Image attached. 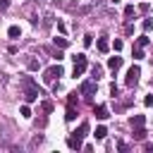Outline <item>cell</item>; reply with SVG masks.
Wrapping results in <instances>:
<instances>
[{
	"instance_id": "27",
	"label": "cell",
	"mask_w": 153,
	"mask_h": 153,
	"mask_svg": "<svg viewBox=\"0 0 153 153\" xmlns=\"http://www.w3.org/2000/svg\"><path fill=\"white\" fill-rule=\"evenodd\" d=\"M112 48H115V50H122V41H120V38H115V43H112Z\"/></svg>"
},
{
	"instance_id": "23",
	"label": "cell",
	"mask_w": 153,
	"mask_h": 153,
	"mask_svg": "<svg viewBox=\"0 0 153 153\" xmlns=\"http://www.w3.org/2000/svg\"><path fill=\"white\" fill-rule=\"evenodd\" d=\"M67 103H69V105H76V103H79V98H76V93H69V98H67Z\"/></svg>"
},
{
	"instance_id": "30",
	"label": "cell",
	"mask_w": 153,
	"mask_h": 153,
	"mask_svg": "<svg viewBox=\"0 0 153 153\" xmlns=\"http://www.w3.org/2000/svg\"><path fill=\"white\" fill-rule=\"evenodd\" d=\"M36 2H43V0H36Z\"/></svg>"
},
{
	"instance_id": "4",
	"label": "cell",
	"mask_w": 153,
	"mask_h": 153,
	"mask_svg": "<svg viewBox=\"0 0 153 153\" xmlns=\"http://www.w3.org/2000/svg\"><path fill=\"white\" fill-rule=\"evenodd\" d=\"M81 96L91 100V98L96 96V81H84V84H81Z\"/></svg>"
},
{
	"instance_id": "29",
	"label": "cell",
	"mask_w": 153,
	"mask_h": 153,
	"mask_svg": "<svg viewBox=\"0 0 153 153\" xmlns=\"http://www.w3.org/2000/svg\"><path fill=\"white\" fill-rule=\"evenodd\" d=\"M110 93H112V96H115V98H117V93H120V88H117V86H115V84H112V86H110Z\"/></svg>"
},
{
	"instance_id": "9",
	"label": "cell",
	"mask_w": 153,
	"mask_h": 153,
	"mask_svg": "<svg viewBox=\"0 0 153 153\" xmlns=\"http://www.w3.org/2000/svg\"><path fill=\"white\" fill-rule=\"evenodd\" d=\"M131 129H134V139L136 141H143L146 139V129L143 127H131Z\"/></svg>"
},
{
	"instance_id": "26",
	"label": "cell",
	"mask_w": 153,
	"mask_h": 153,
	"mask_svg": "<svg viewBox=\"0 0 153 153\" xmlns=\"http://www.w3.org/2000/svg\"><path fill=\"white\" fill-rule=\"evenodd\" d=\"M91 43H93V36L86 33V36H84V45H91Z\"/></svg>"
},
{
	"instance_id": "24",
	"label": "cell",
	"mask_w": 153,
	"mask_h": 153,
	"mask_svg": "<svg viewBox=\"0 0 153 153\" xmlns=\"http://www.w3.org/2000/svg\"><path fill=\"white\" fill-rule=\"evenodd\" d=\"M143 57V50L141 48H134V60H141Z\"/></svg>"
},
{
	"instance_id": "18",
	"label": "cell",
	"mask_w": 153,
	"mask_h": 153,
	"mask_svg": "<svg viewBox=\"0 0 153 153\" xmlns=\"http://www.w3.org/2000/svg\"><path fill=\"white\" fill-rule=\"evenodd\" d=\"M41 143H43V136H41V134H36V136L31 139V148H36V146H41Z\"/></svg>"
},
{
	"instance_id": "5",
	"label": "cell",
	"mask_w": 153,
	"mask_h": 153,
	"mask_svg": "<svg viewBox=\"0 0 153 153\" xmlns=\"http://www.w3.org/2000/svg\"><path fill=\"white\" fill-rule=\"evenodd\" d=\"M38 96H41V91H38L36 86H31V88H24V100H26V103H33Z\"/></svg>"
},
{
	"instance_id": "16",
	"label": "cell",
	"mask_w": 153,
	"mask_h": 153,
	"mask_svg": "<svg viewBox=\"0 0 153 153\" xmlns=\"http://www.w3.org/2000/svg\"><path fill=\"white\" fill-rule=\"evenodd\" d=\"M67 143H69V148H76V151L81 148V139H74V136H69V141H67Z\"/></svg>"
},
{
	"instance_id": "17",
	"label": "cell",
	"mask_w": 153,
	"mask_h": 153,
	"mask_svg": "<svg viewBox=\"0 0 153 153\" xmlns=\"http://www.w3.org/2000/svg\"><path fill=\"white\" fill-rule=\"evenodd\" d=\"M65 117H67V122H72V120L76 117V112H74V105H69V108H67V115H65Z\"/></svg>"
},
{
	"instance_id": "14",
	"label": "cell",
	"mask_w": 153,
	"mask_h": 153,
	"mask_svg": "<svg viewBox=\"0 0 153 153\" xmlns=\"http://www.w3.org/2000/svg\"><path fill=\"white\" fill-rule=\"evenodd\" d=\"M98 50H100V53H108V50H110V43H108L105 38H100V41H98Z\"/></svg>"
},
{
	"instance_id": "25",
	"label": "cell",
	"mask_w": 153,
	"mask_h": 153,
	"mask_svg": "<svg viewBox=\"0 0 153 153\" xmlns=\"http://www.w3.org/2000/svg\"><path fill=\"white\" fill-rule=\"evenodd\" d=\"M24 117H31V110H29V105H22V110H19Z\"/></svg>"
},
{
	"instance_id": "11",
	"label": "cell",
	"mask_w": 153,
	"mask_h": 153,
	"mask_svg": "<svg viewBox=\"0 0 153 153\" xmlns=\"http://www.w3.org/2000/svg\"><path fill=\"white\" fill-rule=\"evenodd\" d=\"M143 122H146V120H143V115H134V117L129 120V124H131V127H143Z\"/></svg>"
},
{
	"instance_id": "8",
	"label": "cell",
	"mask_w": 153,
	"mask_h": 153,
	"mask_svg": "<svg viewBox=\"0 0 153 153\" xmlns=\"http://www.w3.org/2000/svg\"><path fill=\"white\" fill-rule=\"evenodd\" d=\"M108 67H110L112 72L120 69V67H122V57H110V60H108Z\"/></svg>"
},
{
	"instance_id": "28",
	"label": "cell",
	"mask_w": 153,
	"mask_h": 153,
	"mask_svg": "<svg viewBox=\"0 0 153 153\" xmlns=\"http://www.w3.org/2000/svg\"><path fill=\"white\" fill-rule=\"evenodd\" d=\"M50 55H53V57H57V60H62V53H60V50H53V48H50Z\"/></svg>"
},
{
	"instance_id": "22",
	"label": "cell",
	"mask_w": 153,
	"mask_h": 153,
	"mask_svg": "<svg viewBox=\"0 0 153 153\" xmlns=\"http://www.w3.org/2000/svg\"><path fill=\"white\" fill-rule=\"evenodd\" d=\"M141 26H143V31H151V29H153V22H151V19H143Z\"/></svg>"
},
{
	"instance_id": "21",
	"label": "cell",
	"mask_w": 153,
	"mask_h": 153,
	"mask_svg": "<svg viewBox=\"0 0 153 153\" xmlns=\"http://www.w3.org/2000/svg\"><path fill=\"white\" fill-rule=\"evenodd\" d=\"M26 67H29V69H38V60H33V57L26 60Z\"/></svg>"
},
{
	"instance_id": "19",
	"label": "cell",
	"mask_w": 153,
	"mask_h": 153,
	"mask_svg": "<svg viewBox=\"0 0 153 153\" xmlns=\"http://www.w3.org/2000/svg\"><path fill=\"white\" fill-rule=\"evenodd\" d=\"M143 45H148V36H141V38H136V48H143Z\"/></svg>"
},
{
	"instance_id": "1",
	"label": "cell",
	"mask_w": 153,
	"mask_h": 153,
	"mask_svg": "<svg viewBox=\"0 0 153 153\" xmlns=\"http://www.w3.org/2000/svg\"><path fill=\"white\" fill-rule=\"evenodd\" d=\"M72 60H74L72 76L76 79V76H81V74H84V69H86V55H84V53H76V55H72Z\"/></svg>"
},
{
	"instance_id": "13",
	"label": "cell",
	"mask_w": 153,
	"mask_h": 153,
	"mask_svg": "<svg viewBox=\"0 0 153 153\" xmlns=\"http://www.w3.org/2000/svg\"><path fill=\"white\" fill-rule=\"evenodd\" d=\"M53 43H55V48H67L69 41H67L65 36H57V38H53Z\"/></svg>"
},
{
	"instance_id": "15",
	"label": "cell",
	"mask_w": 153,
	"mask_h": 153,
	"mask_svg": "<svg viewBox=\"0 0 153 153\" xmlns=\"http://www.w3.org/2000/svg\"><path fill=\"white\" fill-rule=\"evenodd\" d=\"M105 134H108V129H105V127H98V129L93 131V136H96L98 141H100V139H105Z\"/></svg>"
},
{
	"instance_id": "20",
	"label": "cell",
	"mask_w": 153,
	"mask_h": 153,
	"mask_svg": "<svg viewBox=\"0 0 153 153\" xmlns=\"http://www.w3.org/2000/svg\"><path fill=\"white\" fill-rule=\"evenodd\" d=\"M124 17H127V19L134 17V5H127V7H124Z\"/></svg>"
},
{
	"instance_id": "7",
	"label": "cell",
	"mask_w": 153,
	"mask_h": 153,
	"mask_svg": "<svg viewBox=\"0 0 153 153\" xmlns=\"http://www.w3.org/2000/svg\"><path fill=\"white\" fill-rule=\"evenodd\" d=\"M93 115H96L98 120H105V117H110V115H108V108H105V105H96Z\"/></svg>"
},
{
	"instance_id": "10",
	"label": "cell",
	"mask_w": 153,
	"mask_h": 153,
	"mask_svg": "<svg viewBox=\"0 0 153 153\" xmlns=\"http://www.w3.org/2000/svg\"><path fill=\"white\" fill-rule=\"evenodd\" d=\"M91 74H93V81H98V79L103 76V67H100V65H93V67H91Z\"/></svg>"
},
{
	"instance_id": "12",
	"label": "cell",
	"mask_w": 153,
	"mask_h": 153,
	"mask_svg": "<svg viewBox=\"0 0 153 153\" xmlns=\"http://www.w3.org/2000/svg\"><path fill=\"white\" fill-rule=\"evenodd\" d=\"M7 36H10V38H19V36H22V29H19V26H10V29H7Z\"/></svg>"
},
{
	"instance_id": "3",
	"label": "cell",
	"mask_w": 153,
	"mask_h": 153,
	"mask_svg": "<svg viewBox=\"0 0 153 153\" xmlns=\"http://www.w3.org/2000/svg\"><path fill=\"white\" fill-rule=\"evenodd\" d=\"M139 76H141V69H139V65H131V67H129V72H127V86H136Z\"/></svg>"
},
{
	"instance_id": "2",
	"label": "cell",
	"mask_w": 153,
	"mask_h": 153,
	"mask_svg": "<svg viewBox=\"0 0 153 153\" xmlns=\"http://www.w3.org/2000/svg\"><path fill=\"white\" fill-rule=\"evenodd\" d=\"M62 74H65V69H62L60 65H55V67H50V69L43 72V81H45V84H55V79H60Z\"/></svg>"
},
{
	"instance_id": "6",
	"label": "cell",
	"mask_w": 153,
	"mask_h": 153,
	"mask_svg": "<svg viewBox=\"0 0 153 153\" xmlns=\"http://www.w3.org/2000/svg\"><path fill=\"white\" fill-rule=\"evenodd\" d=\"M86 131H88V122H81V124H79V129H74V131H72V136H74V139H84V136H86Z\"/></svg>"
}]
</instances>
